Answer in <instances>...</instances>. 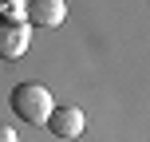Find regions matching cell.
I'll use <instances>...</instances> for the list:
<instances>
[{
	"label": "cell",
	"instance_id": "cell-4",
	"mask_svg": "<svg viewBox=\"0 0 150 142\" xmlns=\"http://www.w3.org/2000/svg\"><path fill=\"white\" fill-rule=\"evenodd\" d=\"M44 126L52 130L55 138H79L83 134V111L79 107H52V114H47Z\"/></svg>",
	"mask_w": 150,
	"mask_h": 142
},
{
	"label": "cell",
	"instance_id": "cell-2",
	"mask_svg": "<svg viewBox=\"0 0 150 142\" xmlns=\"http://www.w3.org/2000/svg\"><path fill=\"white\" fill-rule=\"evenodd\" d=\"M32 44V28L20 20V16H8V20H0V59H20L24 52H28Z\"/></svg>",
	"mask_w": 150,
	"mask_h": 142
},
{
	"label": "cell",
	"instance_id": "cell-3",
	"mask_svg": "<svg viewBox=\"0 0 150 142\" xmlns=\"http://www.w3.org/2000/svg\"><path fill=\"white\" fill-rule=\"evenodd\" d=\"M20 20L36 24V28H59V24L67 20V4H63V0H28V8H24Z\"/></svg>",
	"mask_w": 150,
	"mask_h": 142
},
{
	"label": "cell",
	"instance_id": "cell-5",
	"mask_svg": "<svg viewBox=\"0 0 150 142\" xmlns=\"http://www.w3.org/2000/svg\"><path fill=\"white\" fill-rule=\"evenodd\" d=\"M0 142H16V130L12 126H0Z\"/></svg>",
	"mask_w": 150,
	"mask_h": 142
},
{
	"label": "cell",
	"instance_id": "cell-6",
	"mask_svg": "<svg viewBox=\"0 0 150 142\" xmlns=\"http://www.w3.org/2000/svg\"><path fill=\"white\" fill-rule=\"evenodd\" d=\"M0 8H4V0H0Z\"/></svg>",
	"mask_w": 150,
	"mask_h": 142
},
{
	"label": "cell",
	"instance_id": "cell-1",
	"mask_svg": "<svg viewBox=\"0 0 150 142\" xmlns=\"http://www.w3.org/2000/svg\"><path fill=\"white\" fill-rule=\"evenodd\" d=\"M8 107L24 122H47V114H52L55 103H52V91L44 83H16L12 95H8Z\"/></svg>",
	"mask_w": 150,
	"mask_h": 142
},
{
	"label": "cell",
	"instance_id": "cell-7",
	"mask_svg": "<svg viewBox=\"0 0 150 142\" xmlns=\"http://www.w3.org/2000/svg\"><path fill=\"white\" fill-rule=\"evenodd\" d=\"M12 4H20V0H12Z\"/></svg>",
	"mask_w": 150,
	"mask_h": 142
}]
</instances>
